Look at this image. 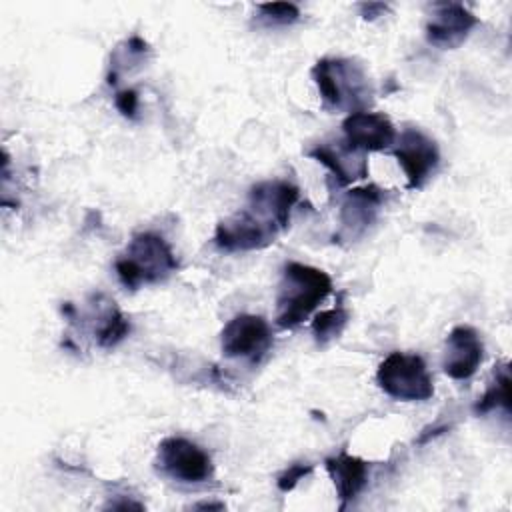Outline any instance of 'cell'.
I'll return each instance as SVG.
<instances>
[{
  "mask_svg": "<svg viewBox=\"0 0 512 512\" xmlns=\"http://www.w3.org/2000/svg\"><path fill=\"white\" fill-rule=\"evenodd\" d=\"M300 200V190L288 180H264L250 188L248 206L270 218L280 230L288 228L294 206Z\"/></svg>",
  "mask_w": 512,
  "mask_h": 512,
  "instance_id": "cell-13",
  "label": "cell"
},
{
  "mask_svg": "<svg viewBox=\"0 0 512 512\" xmlns=\"http://www.w3.org/2000/svg\"><path fill=\"white\" fill-rule=\"evenodd\" d=\"M344 142L358 152H380L394 144L396 130L390 118L382 112H352L342 122Z\"/></svg>",
  "mask_w": 512,
  "mask_h": 512,
  "instance_id": "cell-9",
  "label": "cell"
},
{
  "mask_svg": "<svg viewBox=\"0 0 512 512\" xmlns=\"http://www.w3.org/2000/svg\"><path fill=\"white\" fill-rule=\"evenodd\" d=\"M324 464L336 486L340 500L338 508L346 510V506L352 504L368 484V462L348 452H340L338 456L326 458Z\"/></svg>",
  "mask_w": 512,
  "mask_h": 512,
  "instance_id": "cell-15",
  "label": "cell"
},
{
  "mask_svg": "<svg viewBox=\"0 0 512 512\" xmlns=\"http://www.w3.org/2000/svg\"><path fill=\"white\" fill-rule=\"evenodd\" d=\"M114 106L118 108V112L126 118H136L138 114V92L132 90V88H126V90H120L116 96H114Z\"/></svg>",
  "mask_w": 512,
  "mask_h": 512,
  "instance_id": "cell-21",
  "label": "cell"
},
{
  "mask_svg": "<svg viewBox=\"0 0 512 512\" xmlns=\"http://www.w3.org/2000/svg\"><path fill=\"white\" fill-rule=\"evenodd\" d=\"M194 508H216V510H222L224 504H210V502H202V504H196Z\"/></svg>",
  "mask_w": 512,
  "mask_h": 512,
  "instance_id": "cell-23",
  "label": "cell"
},
{
  "mask_svg": "<svg viewBox=\"0 0 512 512\" xmlns=\"http://www.w3.org/2000/svg\"><path fill=\"white\" fill-rule=\"evenodd\" d=\"M498 406H502L506 412L510 410V372L506 362L494 372V380L490 382L486 392L478 398L474 412L486 414Z\"/></svg>",
  "mask_w": 512,
  "mask_h": 512,
  "instance_id": "cell-17",
  "label": "cell"
},
{
  "mask_svg": "<svg viewBox=\"0 0 512 512\" xmlns=\"http://www.w3.org/2000/svg\"><path fill=\"white\" fill-rule=\"evenodd\" d=\"M308 156L326 166L342 186L368 176L366 154L350 148L346 142L336 146L326 142L316 144L308 150Z\"/></svg>",
  "mask_w": 512,
  "mask_h": 512,
  "instance_id": "cell-14",
  "label": "cell"
},
{
  "mask_svg": "<svg viewBox=\"0 0 512 512\" xmlns=\"http://www.w3.org/2000/svg\"><path fill=\"white\" fill-rule=\"evenodd\" d=\"M280 228L256 208L248 206L216 224L214 244L224 252H252L270 246Z\"/></svg>",
  "mask_w": 512,
  "mask_h": 512,
  "instance_id": "cell-5",
  "label": "cell"
},
{
  "mask_svg": "<svg viewBox=\"0 0 512 512\" xmlns=\"http://www.w3.org/2000/svg\"><path fill=\"white\" fill-rule=\"evenodd\" d=\"M130 332V322L126 316L114 306V302L108 306L104 314H100V326L96 328V342L102 348H112L118 342H122Z\"/></svg>",
  "mask_w": 512,
  "mask_h": 512,
  "instance_id": "cell-18",
  "label": "cell"
},
{
  "mask_svg": "<svg viewBox=\"0 0 512 512\" xmlns=\"http://www.w3.org/2000/svg\"><path fill=\"white\" fill-rule=\"evenodd\" d=\"M314 466L312 464H302V462H296L292 466H288L278 478H276V486L280 492H290L298 486L300 480H304L308 474H312Z\"/></svg>",
  "mask_w": 512,
  "mask_h": 512,
  "instance_id": "cell-20",
  "label": "cell"
},
{
  "mask_svg": "<svg viewBox=\"0 0 512 512\" xmlns=\"http://www.w3.org/2000/svg\"><path fill=\"white\" fill-rule=\"evenodd\" d=\"M262 18H266L272 24H294L300 20V10L292 2H268L258 6Z\"/></svg>",
  "mask_w": 512,
  "mask_h": 512,
  "instance_id": "cell-19",
  "label": "cell"
},
{
  "mask_svg": "<svg viewBox=\"0 0 512 512\" xmlns=\"http://www.w3.org/2000/svg\"><path fill=\"white\" fill-rule=\"evenodd\" d=\"M394 142V156L406 174V188L420 190L440 164L436 142L418 128L402 130Z\"/></svg>",
  "mask_w": 512,
  "mask_h": 512,
  "instance_id": "cell-8",
  "label": "cell"
},
{
  "mask_svg": "<svg viewBox=\"0 0 512 512\" xmlns=\"http://www.w3.org/2000/svg\"><path fill=\"white\" fill-rule=\"evenodd\" d=\"M376 382L384 394L402 402H424L434 396L432 376L418 354L390 352L376 370Z\"/></svg>",
  "mask_w": 512,
  "mask_h": 512,
  "instance_id": "cell-4",
  "label": "cell"
},
{
  "mask_svg": "<svg viewBox=\"0 0 512 512\" xmlns=\"http://www.w3.org/2000/svg\"><path fill=\"white\" fill-rule=\"evenodd\" d=\"M118 280L136 290L142 284H156L178 270V260L168 242L154 232L136 234L114 264Z\"/></svg>",
  "mask_w": 512,
  "mask_h": 512,
  "instance_id": "cell-3",
  "label": "cell"
},
{
  "mask_svg": "<svg viewBox=\"0 0 512 512\" xmlns=\"http://www.w3.org/2000/svg\"><path fill=\"white\" fill-rule=\"evenodd\" d=\"M156 466L182 484H200L212 478L214 464L206 450L182 436H168L158 444Z\"/></svg>",
  "mask_w": 512,
  "mask_h": 512,
  "instance_id": "cell-6",
  "label": "cell"
},
{
  "mask_svg": "<svg viewBox=\"0 0 512 512\" xmlns=\"http://www.w3.org/2000/svg\"><path fill=\"white\" fill-rule=\"evenodd\" d=\"M312 80L322 102L332 110L360 112L372 100L364 68L350 58H322L312 66Z\"/></svg>",
  "mask_w": 512,
  "mask_h": 512,
  "instance_id": "cell-2",
  "label": "cell"
},
{
  "mask_svg": "<svg viewBox=\"0 0 512 512\" xmlns=\"http://www.w3.org/2000/svg\"><path fill=\"white\" fill-rule=\"evenodd\" d=\"M484 360V344L480 334L466 324L454 326L446 336L442 368L452 380H468L476 374Z\"/></svg>",
  "mask_w": 512,
  "mask_h": 512,
  "instance_id": "cell-11",
  "label": "cell"
},
{
  "mask_svg": "<svg viewBox=\"0 0 512 512\" xmlns=\"http://www.w3.org/2000/svg\"><path fill=\"white\" fill-rule=\"evenodd\" d=\"M220 348L228 358L258 362L272 348L270 324L256 314H238L224 324Z\"/></svg>",
  "mask_w": 512,
  "mask_h": 512,
  "instance_id": "cell-7",
  "label": "cell"
},
{
  "mask_svg": "<svg viewBox=\"0 0 512 512\" xmlns=\"http://www.w3.org/2000/svg\"><path fill=\"white\" fill-rule=\"evenodd\" d=\"M384 202V190L376 184L352 188L340 208V232L338 238L356 240L360 238L376 220L378 210Z\"/></svg>",
  "mask_w": 512,
  "mask_h": 512,
  "instance_id": "cell-12",
  "label": "cell"
},
{
  "mask_svg": "<svg viewBox=\"0 0 512 512\" xmlns=\"http://www.w3.org/2000/svg\"><path fill=\"white\" fill-rule=\"evenodd\" d=\"M348 320H350V312L346 310V306L342 302H338L336 306H332L328 310L318 312L312 320V336H314L316 344L326 346L328 342L336 340L344 332Z\"/></svg>",
  "mask_w": 512,
  "mask_h": 512,
  "instance_id": "cell-16",
  "label": "cell"
},
{
  "mask_svg": "<svg viewBox=\"0 0 512 512\" xmlns=\"http://www.w3.org/2000/svg\"><path fill=\"white\" fill-rule=\"evenodd\" d=\"M360 10H362L364 20H374V18L382 16V12H386V4H380V2H374V4H372V2H370V4H362Z\"/></svg>",
  "mask_w": 512,
  "mask_h": 512,
  "instance_id": "cell-22",
  "label": "cell"
},
{
  "mask_svg": "<svg viewBox=\"0 0 512 512\" xmlns=\"http://www.w3.org/2000/svg\"><path fill=\"white\" fill-rule=\"evenodd\" d=\"M330 292L332 278L324 270L302 262H286L276 298V324L280 328L302 324Z\"/></svg>",
  "mask_w": 512,
  "mask_h": 512,
  "instance_id": "cell-1",
  "label": "cell"
},
{
  "mask_svg": "<svg viewBox=\"0 0 512 512\" xmlns=\"http://www.w3.org/2000/svg\"><path fill=\"white\" fill-rule=\"evenodd\" d=\"M478 24V18L458 2L436 4L426 22V40L442 50L458 48Z\"/></svg>",
  "mask_w": 512,
  "mask_h": 512,
  "instance_id": "cell-10",
  "label": "cell"
}]
</instances>
